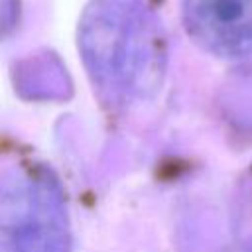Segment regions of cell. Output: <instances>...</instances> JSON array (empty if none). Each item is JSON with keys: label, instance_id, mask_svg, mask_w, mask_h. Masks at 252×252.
Listing matches in <instances>:
<instances>
[{"label": "cell", "instance_id": "cell-1", "mask_svg": "<svg viewBox=\"0 0 252 252\" xmlns=\"http://www.w3.org/2000/svg\"><path fill=\"white\" fill-rule=\"evenodd\" d=\"M79 49L106 102H140L163 81L165 35L142 0H91L79 22Z\"/></svg>", "mask_w": 252, "mask_h": 252}, {"label": "cell", "instance_id": "cell-2", "mask_svg": "<svg viewBox=\"0 0 252 252\" xmlns=\"http://www.w3.org/2000/svg\"><path fill=\"white\" fill-rule=\"evenodd\" d=\"M69 220L57 181L39 167L4 173L0 197V252H69Z\"/></svg>", "mask_w": 252, "mask_h": 252}, {"label": "cell", "instance_id": "cell-3", "mask_svg": "<svg viewBox=\"0 0 252 252\" xmlns=\"http://www.w3.org/2000/svg\"><path fill=\"white\" fill-rule=\"evenodd\" d=\"M181 20L205 51L224 59L252 55V0H183Z\"/></svg>", "mask_w": 252, "mask_h": 252}, {"label": "cell", "instance_id": "cell-4", "mask_svg": "<svg viewBox=\"0 0 252 252\" xmlns=\"http://www.w3.org/2000/svg\"><path fill=\"white\" fill-rule=\"evenodd\" d=\"M240 252H252V238L242 246V250H240Z\"/></svg>", "mask_w": 252, "mask_h": 252}]
</instances>
